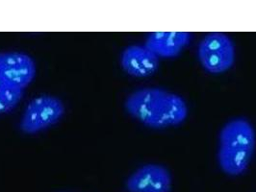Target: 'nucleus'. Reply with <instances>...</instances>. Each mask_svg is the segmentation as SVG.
Listing matches in <instances>:
<instances>
[{"mask_svg":"<svg viewBox=\"0 0 256 192\" xmlns=\"http://www.w3.org/2000/svg\"><path fill=\"white\" fill-rule=\"evenodd\" d=\"M124 106L129 115L150 128L178 126L188 117L186 101L178 94L160 88L135 90Z\"/></svg>","mask_w":256,"mask_h":192,"instance_id":"nucleus-1","label":"nucleus"},{"mask_svg":"<svg viewBox=\"0 0 256 192\" xmlns=\"http://www.w3.org/2000/svg\"><path fill=\"white\" fill-rule=\"evenodd\" d=\"M256 146V131L243 117L230 120L220 133L218 161L230 176H239L248 168Z\"/></svg>","mask_w":256,"mask_h":192,"instance_id":"nucleus-2","label":"nucleus"},{"mask_svg":"<svg viewBox=\"0 0 256 192\" xmlns=\"http://www.w3.org/2000/svg\"><path fill=\"white\" fill-rule=\"evenodd\" d=\"M198 56L205 70L213 74L224 73L234 64L235 45L226 34L210 33L200 42Z\"/></svg>","mask_w":256,"mask_h":192,"instance_id":"nucleus-3","label":"nucleus"},{"mask_svg":"<svg viewBox=\"0 0 256 192\" xmlns=\"http://www.w3.org/2000/svg\"><path fill=\"white\" fill-rule=\"evenodd\" d=\"M64 114V104L58 97L40 95L27 105L20 126L26 134H38L59 122Z\"/></svg>","mask_w":256,"mask_h":192,"instance_id":"nucleus-4","label":"nucleus"},{"mask_svg":"<svg viewBox=\"0 0 256 192\" xmlns=\"http://www.w3.org/2000/svg\"><path fill=\"white\" fill-rule=\"evenodd\" d=\"M36 63L22 52H0V76L9 85L24 90L35 79Z\"/></svg>","mask_w":256,"mask_h":192,"instance_id":"nucleus-5","label":"nucleus"},{"mask_svg":"<svg viewBox=\"0 0 256 192\" xmlns=\"http://www.w3.org/2000/svg\"><path fill=\"white\" fill-rule=\"evenodd\" d=\"M172 175L160 165H146L136 170L126 182L129 192H170Z\"/></svg>","mask_w":256,"mask_h":192,"instance_id":"nucleus-6","label":"nucleus"},{"mask_svg":"<svg viewBox=\"0 0 256 192\" xmlns=\"http://www.w3.org/2000/svg\"><path fill=\"white\" fill-rule=\"evenodd\" d=\"M160 59L148 47L144 45H130L120 56L124 70L134 77H148L158 70Z\"/></svg>","mask_w":256,"mask_h":192,"instance_id":"nucleus-7","label":"nucleus"},{"mask_svg":"<svg viewBox=\"0 0 256 192\" xmlns=\"http://www.w3.org/2000/svg\"><path fill=\"white\" fill-rule=\"evenodd\" d=\"M191 38L189 32H154L148 36L144 45L159 59H172L189 45Z\"/></svg>","mask_w":256,"mask_h":192,"instance_id":"nucleus-8","label":"nucleus"},{"mask_svg":"<svg viewBox=\"0 0 256 192\" xmlns=\"http://www.w3.org/2000/svg\"><path fill=\"white\" fill-rule=\"evenodd\" d=\"M24 95V90L13 86L0 88V115L6 114L14 110L20 102Z\"/></svg>","mask_w":256,"mask_h":192,"instance_id":"nucleus-9","label":"nucleus"},{"mask_svg":"<svg viewBox=\"0 0 256 192\" xmlns=\"http://www.w3.org/2000/svg\"><path fill=\"white\" fill-rule=\"evenodd\" d=\"M6 86H11V85H9L2 77L0 76V88H2V87H6Z\"/></svg>","mask_w":256,"mask_h":192,"instance_id":"nucleus-10","label":"nucleus"}]
</instances>
